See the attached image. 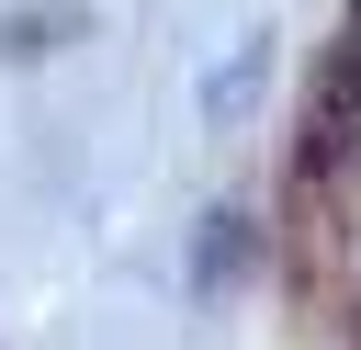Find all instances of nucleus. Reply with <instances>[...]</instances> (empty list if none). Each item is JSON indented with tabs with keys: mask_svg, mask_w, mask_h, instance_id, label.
<instances>
[{
	"mask_svg": "<svg viewBox=\"0 0 361 350\" xmlns=\"http://www.w3.org/2000/svg\"><path fill=\"white\" fill-rule=\"evenodd\" d=\"M237 237H248V215H214V226H203V282L237 271Z\"/></svg>",
	"mask_w": 361,
	"mask_h": 350,
	"instance_id": "1",
	"label": "nucleus"
}]
</instances>
